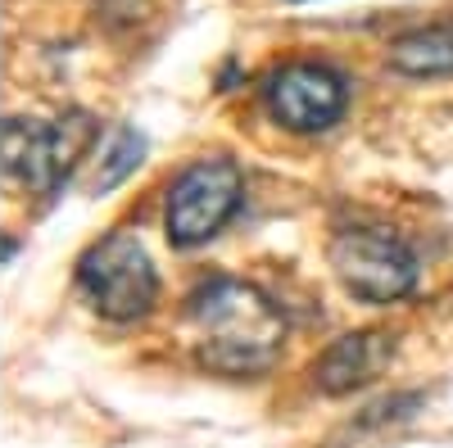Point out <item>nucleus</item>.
<instances>
[{
	"label": "nucleus",
	"instance_id": "obj_5",
	"mask_svg": "<svg viewBox=\"0 0 453 448\" xmlns=\"http://www.w3.org/2000/svg\"><path fill=\"white\" fill-rule=\"evenodd\" d=\"M96 140V123L87 114H68L55 123L42 118H10L5 123V172L23 181L27 191H59V181L82 159V149Z\"/></svg>",
	"mask_w": 453,
	"mask_h": 448
},
{
	"label": "nucleus",
	"instance_id": "obj_9",
	"mask_svg": "<svg viewBox=\"0 0 453 448\" xmlns=\"http://www.w3.org/2000/svg\"><path fill=\"white\" fill-rule=\"evenodd\" d=\"M141 136L132 132V127H113L109 132V140H104V149H100V168H96V191H113L127 172H136V163H141Z\"/></svg>",
	"mask_w": 453,
	"mask_h": 448
},
{
	"label": "nucleus",
	"instance_id": "obj_1",
	"mask_svg": "<svg viewBox=\"0 0 453 448\" xmlns=\"http://www.w3.org/2000/svg\"><path fill=\"white\" fill-rule=\"evenodd\" d=\"M191 335L204 367L222 376H254L281 358L286 317L258 285L213 277L191 294Z\"/></svg>",
	"mask_w": 453,
	"mask_h": 448
},
{
	"label": "nucleus",
	"instance_id": "obj_3",
	"mask_svg": "<svg viewBox=\"0 0 453 448\" xmlns=\"http://www.w3.org/2000/svg\"><path fill=\"white\" fill-rule=\"evenodd\" d=\"M241 200H245V177L232 159L226 155L196 159L168 191V240L177 249H196L213 240L236 217Z\"/></svg>",
	"mask_w": 453,
	"mask_h": 448
},
{
	"label": "nucleus",
	"instance_id": "obj_4",
	"mask_svg": "<svg viewBox=\"0 0 453 448\" xmlns=\"http://www.w3.org/2000/svg\"><path fill=\"white\" fill-rule=\"evenodd\" d=\"M335 281L363 304H395L418 285V254L381 227H354L331 240Z\"/></svg>",
	"mask_w": 453,
	"mask_h": 448
},
{
	"label": "nucleus",
	"instance_id": "obj_8",
	"mask_svg": "<svg viewBox=\"0 0 453 448\" xmlns=\"http://www.w3.org/2000/svg\"><path fill=\"white\" fill-rule=\"evenodd\" d=\"M390 68L403 78H453V23H426L390 46Z\"/></svg>",
	"mask_w": 453,
	"mask_h": 448
},
{
	"label": "nucleus",
	"instance_id": "obj_7",
	"mask_svg": "<svg viewBox=\"0 0 453 448\" xmlns=\"http://www.w3.org/2000/svg\"><path fill=\"white\" fill-rule=\"evenodd\" d=\"M395 340L381 330H354V335H340V340L322 353V362L313 367V376L326 394H349L367 381L381 376V367L390 362Z\"/></svg>",
	"mask_w": 453,
	"mask_h": 448
},
{
	"label": "nucleus",
	"instance_id": "obj_2",
	"mask_svg": "<svg viewBox=\"0 0 453 448\" xmlns=\"http://www.w3.org/2000/svg\"><path fill=\"white\" fill-rule=\"evenodd\" d=\"M78 285L91 299V308L113 322L145 317L159 294L155 263L132 232H109L104 240H96L78 263Z\"/></svg>",
	"mask_w": 453,
	"mask_h": 448
},
{
	"label": "nucleus",
	"instance_id": "obj_6",
	"mask_svg": "<svg viewBox=\"0 0 453 448\" xmlns=\"http://www.w3.org/2000/svg\"><path fill=\"white\" fill-rule=\"evenodd\" d=\"M263 100H268V114L286 127V132H326L345 118L349 109V82L345 72L318 64V59H295L286 68H277L268 87H263Z\"/></svg>",
	"mask_w": 453,
	"mask_h": 448
}]
</instances>
